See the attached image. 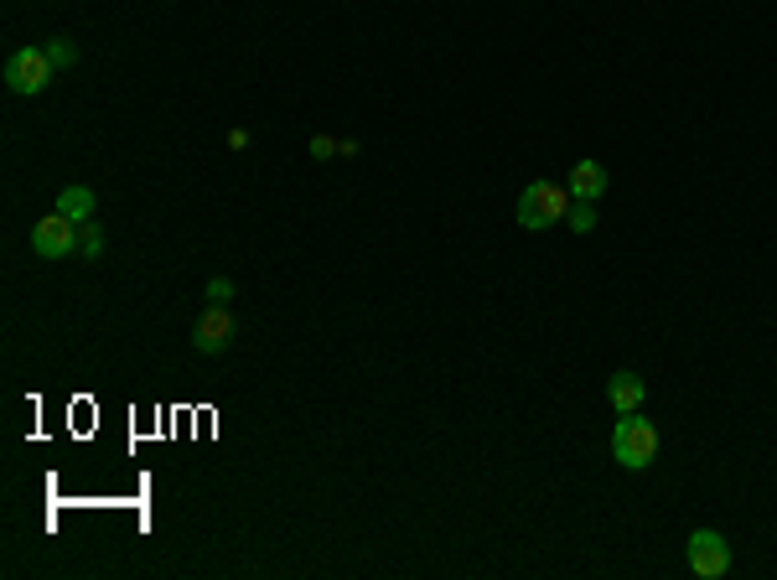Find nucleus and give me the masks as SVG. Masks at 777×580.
<instances>
[{
    "instance_id": "f257e3e1",
    "label": "nucleus",
    "mask_w": 777,
    "mask_h": 580,
    "mask_svg": "<svg viewBox=\"0 0 777 580\" xmlns=\"http://www.w3.org/2000/svg\"><path fill=\"white\" fill-rule=\"evenodd\" d=\"M612 457H617L627 472H643V466H654V457H658V430L643 421L638 410L617 421V430H612Z\"/></svg>"
},
{
    "instance_id": "f03ea898",
    "label": "nucleus",
    "mask_w": 777,
    "mask_h": 580,
    "mask_svg": "<svg viewBox=\"0 0 777 580\" xmlns=\"http://www.w3.org/2000/svg\"><path fill=\"white\" fill-rule=\"evenodd\" d=\"M570 213V192L560 187V181H529L523 192H518V223L523 228H550Z\"/></svg>"
},
{
    "instance_id": "7ed1b4c3",
    "label": "nucleus",
    "mask_w": 777,
    "mask_h": 580,
    "mask_svg": "<svg viewBox=\"0 0 777 580\" xmlns=\"http://www.w3.org/2000/svg\"><path fill=\"white\" fill-rule=\"evenodd\" d=\"M5 83H11V94H42L47 83H52V58H47V47H21L5 58Z\"/></svg>"
},
{
    "instance_id": "20e7f679",
    "label": "nucleus",
    "mask_w": 777,
    "mask_h": 580,
    "mask_svg": "<svg viewBox=\"0 0 777 580\" xmlns=\"http://www.w3.org/2000/svg\"><path fill=\"white\" fill-rule=\"evenodd\" d=\"M684 560H690V570L705 580H720L726 570H731V544L720 540L716 529H695L690 534V544H684Z\"/></svg>"
},
{
    "instance_id": "39448f33",
    "label": "nucleus",
    "mask_w": 777,
    "mask_h": 580,
    "mask_svg": "<svg viewBox=\"0 0 777 580\" xmlns=\"http://www.w3.org/2000/svg\"><path fill=\"white\" fill-rule=\"evenodd\" d=\"M79 223L68 218V213H47V218H37V228H32V249H37L42 260H62V255H73L79 249Z\"/></svg>"
},
{
    "instance_id": "423d86ee",
    "label": "nucleus",
    "mask_w": 777,
    "mask_h": 580,
    "mask_svg": "<svg viewBox=\"0 0 777 580\" xmlns=\"http://www.w3.org/2000/svg\"><path fill=\"white\" fill-rule=\"evenodd\" d=\"M228 342H234V317H228L223 306H213V311L198 321V332H192V347H198V353H223Z\"/></svg>"
},
{
    "instance_id": "0eeeda50",
    "label": "nucleus",
    "mask_w": 777,
    "mask_h": 580,
    "mask_svg": "<svg viewBox=\"0 0 777 580\" xmlns=\"http://www.w3.org/2000/svg\"><path fill=\"white\" fill-rule=\"evenodd\" d=\"M601 192H607V166H601V161H576V166H570V198L597 202Z\"/></svg>"
},
{
    "instance_id": "6e6552de",
    "label": "nucleus",
    "mask_w": 777,
    "mask_h": 580,
    "mask_svg": "<svg viewBox=\"0 0 777 580\" xmlns=\"http://www.w3.org/2000/svg\"><path fill=\"white\" fill-rule=\"evenodd\" d=\"M607 400H612V410L617 415H633L643 404V379L638 374H612V383H607Z\"/></svg>"
},
{
    "instance_id": "1a4fd4ad",
    "label": "nucleus",
    "mask_w": 777,
    "mask_h": 580,
    "mask_svg": "<svg viewBox=\"0 0 777 580\" xmlns=\"http://www.w3.org/2000/svg\"><path fill=\"white\" fill-rule=\"evenodd\" d=\"M58 213H68L73 223H89V213H94V192H89V187H62Z\"/></svg>"
},
{
    "instance_id": "9d476101",
    "label": "nucleus",
    "mask_w": 777,
    "mask_h": 580,
    "mask_svg": "<svg viewBox=\"0 0 777 580\" xmlns=\"http://www.w3.org/2000/svg\"><path fill=\"white\" fill-rule=\"evenodd\" d=\"M79 255H83V260H99V255H104V234L94 228V223H83V234H79Z\"/></svg>"
},
{
    "instance_id": "9b49d317",
    "label": "nucleus",
    "mask_w": 777,
    "mask_h": 580,
    "mask_svg": "<svg viewBox=\"0 0 777 580\" xmlns=\"http://www.w3.org/2000/svg\"><path fill=\"white\" fill-rule=\"evenodd\" d=\"M47 58H52V68H73V62H79V47H73V42H47Z\"/></svg>"
},
{
    "instance_id": "f8f14e48",
    "label": "nucleus",
    "mask_w": 777,
    "mask_h": 580,
    "mask_svg": "<svg viewBox=\"0 0 777 580\" xmlns=\"http://www.w3.org/2000/svg\"><path fill=\"white\" fill-rule=\"evenodd\" d=\"M565 218H570V228H576V234H591V228H597V213H591V202H580V208H570Z\"/></svg>"
},
{
    "instance_id": "ddd939ff",
    "label": "nucleus",
    "mask_w": 777,
    "mask_h": 580,
    "mask_svg": "<svg viewBox=\"0 0 777 580\" xmlns=\"http://www.w3.org/2000/svg\"><path fill=\"white\" fill-rule=\"evenodd\" d=\"M228 296H234V281H208V300H213V306H228Z\"/></svg>"
},
{
    "instance_id": "4468645a",
    "label": "nucleus",
    "mask_w": 777,
    "mask_h": 580,
    "mask_svg": "<svg viewBox=\"0 0 777 580\" xmlns=\"http://www.w3.org/2000/svg\"><path fill=\"white\" fill-rule=\"evenodd\" d=\"M338 151H342V145H338V141H327V135H317V141H311V156H317V161L338 156Z\"/></svg>"
}]
</instances>
